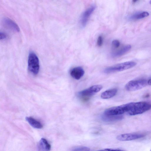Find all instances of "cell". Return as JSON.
<instances>
[{
    "label": "cell",
    "mask_w": 151,
    "mask_h": 151,
    "mask_svg": "<svg viewBox=\"0 0 151 151\" xmlns=\"http://www.w3.org/2000/svg\"><path fill=\"white\" fill-rule=\"evenodd\" d=\"M151 109V104L148 102H132L130 109L128 113L130 115H135L142 114Z\"/></svg>",
    "instance_id": "6da1fadb"
},
{
    "label": "cell",
    "mask_w": 151,
    "mask_h": 151,
    "mask_svg": "<svg viewBox=\"0 0 151 151\" xmlns=\"http://www.w3.org/2000/svg\"><path fill=\"white\" fill-rule=\"evenodd\" d=\"M137 63L132 61H127L108 67L104 70V72L109 74L125 70L135 66Z\"/></svg>",
    "instance_id": "7a4b0ae2"
},
{
    "label": "cell",
    "mask_w": 151,
    "mask_h": 151,
    "mask_svg": "<svg viewBox=\"0 0 151 151\" xmlns=\"http://www.w3.org/2000/svg\"><path fill=\"white\" fill-rule=\"evenodd\" d=\"M131 102L120 106L112 107L106 109L104 114L107 115H121L128 112L130 109Z\"/></svg>",
    "instance_id": "3957f363"
},
{
    "label": "cell",
    "mask_w": 151,
    "mask_h": 151,
    "mask_svg": "<svg viewBox=\"0 0 151 151\" xmlns=\"http://www.w3.org/2000/svg\"><path fill=\"white\" fill-rule=\"evenodd\" d=\"M28 63L30 72L35 75L37 74L40 68L39 61L38 57L33 52H31L29 54Z\"/></svg>",
    "instance_id": "277c9868"
},
{
    "label": "cell",
    "mask_w": 151,
    "mask_h": 151,
    "mask_svg": "<svg viewBox=\"0 0 151 151\" xmlns=\"http://www.w3.org/2000/svg\"><path fill=\"white\" fill-rule=\"evenodd\" d=\"M103 86L100 84L95 85L78 92V96L83 101H87L91 96L100 91Z\"/></svg>",
    "instance_id": "5b68a950"
},
{
    "label": "cell",
    "mask_w": 151,
    "mask_h": 151,
    "mask_svg": "<svg viewBox=\"0 0 151 151\" xmlns=\"http://www.w3.org/2000/svg\"><path fill=\"white\" fill-rule=\"evenodd\" d=\"M147 81L144 79L131 80L125 86V89L129 91H134L143 88L147 84Z\"/></svg>",
    "instance_id": "8992f818"
},
{
    "label": "cell",
    "mask_w": 151,
    "mask_h": 151,
    "mask_svg": "<svg viewBox=\"0 0 151 151\" xmlns=\"http://www.w3.org/2000/svg\"><path fill=\"white\" fill-rule=\"evenodd\" d=\"M96 8L93 5L87 8L82 14L80 18L79 23L81 27L83 28L86 25L89 19Z\"/></svg>",
    "instance_id": "52a82bcc"
},
{
    "label": "cell",
    "mask_w": 151,
    "mask_h": 151,
    "mask_svg": "<svg viewBox=\"0 0 151 151\" xmlns=\"http://www.w3.org/2000/svg\"><path fill=\"white\" fill-rule=\"evenodd\" d=\"M145 136V134H142L127 133L118 135L116 139L121 141H128L140 139Z\"/></svg>",
    "instance_id": "ba28073f"
},
{
    "label": "cell",
    "mask_w": 151,
    "mask_h": 151,
    "mask_svg": "<svg viewBox=\"0 0 151 151\" xmlns=\"http://www.w3.org/2000/svg\"><path fill=\"white\" fill-rule=\"evenodd\" d=\"M85 71L81 67L78 66L73 68L70 70V74L71 76L74 79L78 80L84 75Z\"/></svg>",
    "instance_id": "9c48e42d"
},
{
    "label": "cell",
    "mask_w": 151,
    "mask_h": 151,
    "mask_svg": "<svg viewBox=\"0 0 151 151\" xmlns=\"http://www.w3.org/2000/svg\"><path fill=\"white\" fill-rule=\"evenodd\" d=\"M3 23L6 27L10 30L14 32H19L20 29L18 25L11 19L5 18L3 20Z\"/></svg>",
    "instance_id": "30bf717a"
},
{
    "label": "cell",
    "mask_w": 151,
    "mask_h": 151,
    "mask_svg": "<svg viewBox=\"0 0 151 151\" xmlns=\"http://www.w3.org/2000/svg\"><path fill=\"white\" fill-rule=\"evenodd\" d=\"M51 146L47 141L45 138H41L37 146L38 151H50Z\"/></svg>",
    "instance_id": "8fae6325"
},
{
    "label": "cell",
    "mask_w": 151,
    "mask_h": 151,
    "mask_svg": "<svg viewBox=\"0 0 151 151\" xmlns=\"http://www.w3.org/2000/svg\"><path fill=\"white\" fill-rule=\"evenodd\" d=\"M131 48V46L130 45H126L113 52L112 55L113 57L116 58L121 57L128 52Z\"/></svg>",
    "instance_id": "7c38bea8"
},
{
    "label": "cell",
    "mask_w": 151,
    "mask_h": 151,
    "mask_svg": "<svg viewBox=\"0 0 151 151\" xmlns=\"http://www.w3.org/2000/svg\"><path fill=\"white\" fill-rule=\"evenodd\" d=\"M117 91V89L116 88L109 89L102 92L101 95V97L104 99H109L116 95Z\"/></svg>",
    "instance_id": "4fadbf2b"
},
{
    "label": "cell",
    "mask_w": 151,
    "mask_h": 151,
    "mask_svg": "<svg viewBox=\"0 0 151 151\" xmlns=\"http://www.w3.org/2000/svg\"><path fill=\"white\" fill-rule=\"evenodd\" d=\"M26 119L31 126L35 128L40 129L43 127L42 123L33 118L30 116L27 117Z\"/></svg>",
    "instance_id": "5bb4252c"
},
{
    "label": "cell",
    "mask_w": 151,
    "mask_h": 151,
    "mask_svg": "<svg viewBox=\"0 0 151 151\" xmlns=\"http://www.w3.org/2000/svg\"><path fill=\"white\" fill-rule=\"evenodd\" d=\"M101 118L105 122H112L122 119L123 118V116L121 115H107L103 114L101 116Z\"/></svg>",
    "instance_id": "9a60e30c"
},
{
    "label": "cell",
    "mask_w": 151,
    "mask_h": 151,
    "mask_svg": "<svg viewBox=\"0 0 151 151\" xmlns=\"http://www.w3.org/2000/svg\"><path fill=\"white\" fill-rule=\"evenodd\" d=\"M149 14V13L146 11L137 12L129 17V19L130 20H138L147 17Z\"/></svg>",
    "instance_id": "2e32d148"
},
{
    "label": "cell",
    "mask_w": 151,
    "mask_h": 151,
    "mask_svg": "<svg viewBox=\"0 0 151 151\" xmlns=\"http://www.w3.org/2000/svg\"><path fill=\"white\" fill-rule=\"evenodd\" d=\"M90 150V148L88 147L81 146L74 148L72 150V151H89Z\"/></svg>",
    "instance_id": "e0dca14e"
},
{
    "label": "cell",
    "mask_w": 151,
    "mask_h": 151,
    "mask_svg": "<svg viewBox=\"0 0 151 151\" xmlns=\"http://www.w3.org/2000/svg\"><path fill=\"white\" fill-rule=\"evenodd\" d=\"M112 44L114 48H117L120 46V42L118 40H115L112 41Z\"/></svg>",
    "instance_id": "ac0fdd59"
},
{
    "label": "cell",
    "mask_w": 151,
    "mask_h": 151,
    "mask_svg": "<svg viewBox=\"0 0 151 151\" xmlns=\"http://www.w3.org/2000/svg\"><path fill=\"white\" fill-rule=\"evenodd\" d=\"M103 39L101 36H99L98 37L97 40V44L99 47L101 46L103 44Z\"/></svg>",
    "instance_id": "d6986e66"
},
{
    "label": "cell",
    "mask_w": 151,
    "mask_h": 151,
    "mask_svg": "<svg viewBox=\"0 0 151 151\" xmlns=\"http://www.w3.org/2000/svg\"><path fill=\"white\" fill-rule=\"evenodd\" d=\"M7 36L6 34L3 32H0V38L1 40H4L6 39Z\"/></svg>",
    "instance_id": "ffe728a7"
},
{
    "label": "cell",
    "mask_w": 151,
    "mask_h": 151,
    "mask_svg": "<svg viewBox=\"0 0 151 151\" xmlns=\"http://www.w3.org/2000/svg\"><path fill=\"white\" fill-rule=\"evenodd\" d=\"M106 151H125V150L121 149H105Z\"/></svg>",
    "instance_id": "44dd1931"
},
{
    "label": "cell",
    "mask_w": 151,
    "mask_h": 151,
    "mask_svg": "<svg viewBox=\"0 0 151 151\" xmlns=\"http://www.w3.org/2000/svg\"><path fill=\"white\" fill-rule=\"evenodd\" d=\"M147 84L150 86H151V78L147 81Z\"/></svg>",
    "instance_id": "7402d4cb"
},
{
    "label": "cell",
    "mask_w": 151,
    "mask_h": 151,
    "mask_svg": "<svg viewBox=\"0 0 151 151\" xmlns=\"http://www.w3.org/2000/svg\"><path fill=\"white\" fill-rule=\"evenodd\" d=\"M138 1V0H133L132 1V2L134 3H135L136 2H137V1Z\"/></svg>",
    "instance_id": "603a6c76"
},
{
    "label": "cell",
    "mask_w": 151,
    "mask_h": 151,
    "mask_svg": "<svg viewBox=\"0 0 151 151\" xmlns=\"http://www.w3.org/2000/svg\"><path fill=\"white\" fill-rule=\"evenodd\" d=\"M106 151L105 149L104 150H100L97 151Z\"/></svg>",
    "instance_id": "cb8c5ba5"
},
{
    "label": "cell",
    "mask_w": 151,
    "mask_h": 151,
    "mask_svg": "<svg viewBox=\"0 0 151 151\" xmlns=\"http://www.w3.org/2000/svg\"><path fill=\"white\" fill-rule=\"evenodd\" d=\"M150 3L151 4V0H150Z\"/></svg>",
    "instance_id": "d4e9b609"
},
{
    "label": "cell",
    "mask_w": 151,
    "mask_h": 151,
    "mask_svg": "<svg viewBox=\"0 0 151 151\" xmlns=\"http://www.w3.org/2000/svg\"><path fill=\"white\" fill-rule=\"evenodd\" d=\"M150 151H151V150Z\"/></svg>",
    "instance_id": "484cf974"
}]
</instances>
